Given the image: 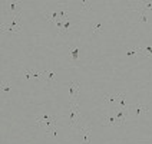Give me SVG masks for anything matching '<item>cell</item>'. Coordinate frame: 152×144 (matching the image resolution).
Instances as JSON below:
<instances>
[{
	"instance_id": "1",
	"label": "cell",
	"mask_w": 152,
	"mask_h": 144,
	"mask_svg": "<svg viewBox=\"0 0 152 144\" xmlns=\"http://www.w3.org/2000/svg\"><path fill=\"white\" fill-rule=\"evenodd\" d=\"M22 30V23H20V16H15L10 19L9 23H1L0 25V32L1 35H6V33H17Z\"/></svg>"
},
{
	"instance_id": "2",
	"label": "cell",
	"mask_w": 152,
	"mask_h": 144,
	"mask_svg": "<svg viewBox=\"0 0 152 144\" xmlns=\"http://www.w3.org/2000/svg\"><path fill=\"white\" fill-rule=\"evenodd\" d=\"M77 134L80 136V144H91V136H92V130L91 127H86V126H79L76 128Z\"/></svg>"
},
{
	"instance_id": "3",
	"label": "cell",
	"mask_w": 152,
	"mask_h": 144,
	"mask_svg": "<svg viewBox=\"0 0 152 144\" xmlns=\"http://www.w3.org/2000/svg\"><path fill=\"white\" fill-rule=\"evenodd\" d=\"M4 9L6 12L12 15V17L20 16L22 12V3L20 1H4Z\"/></svg>"
},
{
	"instance_id": "4",
	"label": "cell",
	"mask_w": 152,
	"mask_h": 144,
	"mask_svg": "<svg viewBox=\"0 0 152 144\" xmlns=\"http://www.w3.org/2000/svg\"><path fill=\"white\" fill-rule=\"evenodd\" d=\"M119 101V92L118 94H105L103 95V105L106 110H113Z\"/></svg>"
},
{
	"instance_id": "5",
	"label": "cell",
	"mask_w": 152,
	"mask_h": 144,
	"mask_svg": "<svg viewBox=\"0 0 152 144\" xmlns=\"http://www.w3.org/2000/svg\"><path fill=\"white\" fill-rule=\"evenodd\" d=\"M102 126H108V127L118 126V123H116V117H115V112H113V110H106V111H105V114L102 115Z\"/></svg>"
},
{
	"instance_id": "6",
	"label": "cell",
	"mask_w": 152,
	"mask_h": 144,
	"mask_svg": "<svg viewBox=\"0 0 152 144\" xmlns=\"http://www.w3.org/2000/svg\"><path fill=\"white\" fill-rule=\"evenodd\" d=\"M113 112H115L118 126H124V124L126 123L129 114H131V112H129V108H113Z\"/></svg>"
},
{
	"instance_id": "7",
	"label": "cell",
	"mask_w": 152,
	"mask_h": 144,
	"mask_svg": "<svg viewBox=\"0 0 152 144\" xmlns=\"http://www.w3.org/2000/svg\"><path fill=\"white\" fill-rule=\"evenodd\" d=\"M129 112H131L135 118H139L142 114H146V112H148V108H146L145 105H142L141 102H136L132 107H129Z\"/></svg>"
},
{
	"instance_id": "8",
	"label": "cell",
	"mask_w": 152,
	"mask_h": 144,
	"mask_svg": "<svg viewBox=\"0 0 152 144\" xmlns=\"http://www.w3.org/2000/svg\"><path fill=\"white\" fill-rule=\"evenodd\" d=\"M77 92H79V82H75V81L69 82V101H70V104L76 102Z\"/></svg>"
},
{
	"instance_id": "9",
	"label": "cell",
	"mask_w": 152,
	"mask_h": 144,
	"mask_svg": "<svg viewBox=\"0 0 152 144\" xmlns=\"http://www.w3.org/2000/svg\"><path fill=\"white\" fill-rule=\"evenodd\" d=\"M23 78L25 79H30V78H33L34 81H39V79H42V72H37V71H33V69H25L23 72Z\"/></svg>"
},
{
	"instance_id": "10",
	"label": "cell",
	"mask_w": 152,
	"mask_h": 144,
	"mask_svg": "<svg viewBox=\"0 0 152 144\" xmlns=\"http://www.w3.org/2000/svg\"><path fill=\"white\" fill-rule=\"evenodd\" d=\"M69 61L70 62H77L79 61V48L76 45L69 48Z\"/></svg>"
},
{
	"instance_id": "11",
	"label": "cell",
	"mask_w": 152,
	"mask_h": 144,
	"mask_svg": "<svg viewBox=\"0 0 152 144\" xmlns=\"http://www.w3.org/2000/svg\"><path fill=\"white\" fill-rule=\"evenodd\" d=\"M43 16L46 17L48 22L50 23H56V20L59 19V10H53V12H45Z\"/></svg>"
},
{
	"instance_id": "12",
	"label": "cell",
	"mask_w": 152,
	"mask_h": 144,
	"mask_svg": "<svg viewBox=\"0 0 152 144\" xmlns=\"http://www.w3.org/2000/svg\"><path fill=\"white\" fill-rule=\"evenodd\" d=\"M139 7H131L134 10H138L139 13H145V10H152V1H139Z\"/></svg>"
},
{
	"instance_id": "13",
	"label": "cell",
	"mask_w": 152,
	"mask_h": 144,
	"mask_svg": "<svg viewBox=\"0 0 152 144\" xmlns=\"http://www.w3.org/2000/svg\"><path fill=\"white\" fill-rule=\"evenodd\" d=\"M115 108H129V102H128L126 94L125 92H119V101Z\"/></svg>"
},
{
	"instance_id": "14",
	"label": "cell",
	"mask_w": 152,
	"mask_h": 144,
	"mask_svg": "<svg viewBox=\"0 0 152 144\" xmlns=\"http://www.w3.org/2000/svg\"><path fill=\"white\" fill-rule=\"evenodd\" d=\"M0 89H1V94H3L4 97H9V94H10V91H12V85L9 84L7 81H1Z\"/></svg>"
},
{
	"instance_id": "15",
	"label": "cell",
	"mask_w": 152,
	"mask_h": 144,
	"mask_svg": "<svg viewBox=\"0 0 152 144\" xmlns=\"http://www.w3.org/2000/svg\"><path fill=\"white\" fill-rule=\"evenodd\" d=\"M73 25L72 22H70V17L69 19H66V20H63V27H62V30H60L59 35H65L69 32V29H70V26Z\"/></svg>"
},
{
	"instance_id": "16",
	"label": "cell",
	"mask_w": 152,
	"mask_h": 144,
	"mask_svg": "<svg viewBox=\"0 0 152 144\" xmlns=\"http://www.w3.org/2000/svg\"><path fill=\"white\" fill-rule=\"evenodd\" d=\"M42 76L48 81V82H53V81H55V74H53L52 71H43Z\"/></svg>"
},
{
	"instance_id": "17",
	"label": "cell",
	"mask_w": 152,
	"mask_h": 144,
	"mask_svg": "<svg viewBox=\"0 0 152 144\" xmlns=\"http://www.w3.org/2000/svg\"><path fill=\"white\" fill-rule=\"evenodd\" d=\"M126 55L128 56H134V55H144V49L142 48H136V49H128L126 52Z\"/></svg>"
},
{
	"instance_id": "18",
	"label": "cell",
	"mask_w": 152,
	"mask_h": 144,
	"mask_svg": "<svg viewBox=\"0 0 152 144\" xmlns=\"http://www.w3.org/2000/svg\"><path fill=\"white\" fill-rule=\"evenodd\" d=\"M102 29H103V25H102V22H98L96 25L92 26V33H99Z\"/></svg>"
},
{
	"instance_id": "19",
	"label": "cell",
	"mask_w": 152,
	"mask_h": 144,
	"mask_svg": "<svg viewBox=\"0 0 152 144\" xmlns=\"http://www.w3.org/2000/svg\"><path fill=\"white\" fill-rule=\"evenodd\" d=\"M138 22H139V23H141V22H142V23H146V22H148V16H146L145 13H141V15H139V19H138Z\"/></svg>"
},
{
	"instance_id": "20",
	"label": "cell",
	"mask_w": 152,
	"mask_h": 144,
	"mask_svg": "<svg viewBox=\"0 0 152 144\" xmlns=\"http://www.w3.org/2000/svg\"><path fill=\"white\" fill-rule=\"evenodd\" d=\"M80 4H82V9H85V10H89V9H91V3H88V1H85V0L80 1Z\"/></svg>"
},
{
	"instance_id": "21",
	"label": "cell",
	"mask_w": 152,
	"mask_h": 144,
	"mask_svg": "<svg viewBox=\"0 0 152 144\" xmlns=\"http://www.w3.org/2000/svg\"><path fill=\"white\" fill-rule=\"evenodd\" d=\"M144 55H149V56H152V46H146V48H144Z\"/></svg>"
}]
</instances>
